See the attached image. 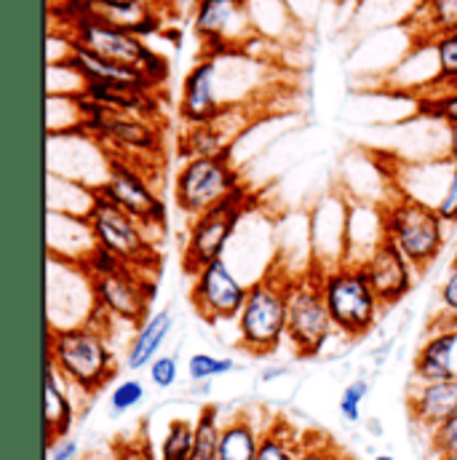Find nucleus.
Listing matches in <instances>:
<instances>
[{"label": "nucleus", "instance_id": "nucleus-20", "mask_svg": "<svg viewBox=\"0 0 457 460\" xmlns=\"http://www.w3.org/2000/svg\"><path fill=\"white\" fill-rule=\"evenodd\" d=\"M407 30L417 46L434 43L457 30V0H420L407 16Z\"/></svg>", "mask_w": 457, "mask_h": 460}, {"label": "nucleus", "instance_id": "nucleus-42", "mask_svg": "<svg viewBox=\"0 0 457 460\" xmlns=\"http://www.w3.org/2000/svg\"><path fill=\"white\" fill-rule=\"evenodd\" d=\"M196 3H198V0H174V5H177V8H193Z\"/></svg>", "mask_w": 457, "mask_h": 460}, {"label": "nucleus", "instance_id": "nucleus-1", "mask_svg": "<svg viewBox=\"0 0 457 460\" xmlns=\"http://www.w3.org/2000/svg\"><path fill=\"white\" fill-rule=\"evenodd\" d=\"M105 319L110 322V316L94 308L83 324L48 327L46 364H51L65 377V383L83 396L100 394L118 372Z\"/></svg>", "mask_w": 457, "mask_h": 460}, {"label": "nucleus", "instance_id": "nucleus-8", "mask_svg": "<svg viewBox=\"0 0 457 460\" xmlns=\"http://www.w3.org/2000/svg\"><path fill=\"white\" fill-rule=\"evenodd\" d=\"M233 155L215 158H188L174 174V207L188 215L198 217L215 204H220L233 188L241 185V174L230 161Z\"/></svg>", "mask_w": 457, "mask_h": 460}, {"label": "nucleus", "instance_id": "nucleus-18", "mask_svg": "<svg viewBox=\"0 0 457 460\" xmlns=\"http://www.w3.org/2000/svg\"><path fill=\"white\" fill-rule=\"evenodd\" d=\"M75 402L70 394V385L65 383V377L46 364V375H43V426H46V447H51L54 442L70 437L73 426H75Z\"/></svg>", "mask_w": 457, "mask_h": 460}, {"label": "nucleus", "instance_id": "nucleus-11", "mask_svg": "<svg viewBox=\"0 0 457 460\" xmlns=\"http://www.w3.org/2000/svg\"><path fill=\"white\" fill-rule=\"evenodd\" d=\"M94 308L110 319L142 327L150 319V305L155 300V276L126 268L113 276H89Z\"/></svg>", "mask_w": 457, "mask_h": 460}, {"label": "nucleus", "instance_id": "nucleus-47", "mask_svg": "<svg viewBox=\"0 0 457 460\" xmlns=\"http://www.w3.org/2000/svg\"><path fill=\"white\" fill-rule=\"evenodd\" d=\"M193 460H215V458H193Z\"/></svg>", "mask_w": 457, "mask_h": 460}, {"label": "nucleus", "instance_id": "nucleus-31", "mask_svg": "<svg viewBox=\"0 0 457 460\" xmlns=\"http://www.w3.org/2000/svg\"><path fill=\"white\" fill-rule=\"evenodd\" d=\"M110 453L115 460H161L158 450L153 447V439L139 431L134 437H118L110 442Z\"/></svg>", "mask_w": 457, "mask_h": 460}, {"label": "nucleus", "instance_id": "nucleus-23", "mask_svg": "<svg viewBox=\"0 0 457 460\" xmlns=\"http://www.w3.org/2000/svg\"><path fill=\"white\" fill-rule=\"evenodd\" d=\"M233 142L228 134L215 123H201V126H185L180 137V153L182 158H215V155H233Z\"/></svg>", "mask_w": 457, "mask_h": 460}, {"label": "nucleus", "instance_id": "nucleus-4", "mask_svg": "<svg viewBox=\"0 0 457 460\" xmlns=\"http://www.w3.org/2000/svg\"><path fill=\"white\" fill-rule=\"evenodd\" d=\"M89 207L81 212L94 243L110 249L128 268L155 276L161 268V252L150 241V230L128 212H123L110 199H105L94 185L86 188Z\"/></svg>", "mask_w": 457, "mask_h": 460}, {"label": "nucleus", "instance_id": "nucleus-21", "mask_svg": "<svg viewBox=\"0 0 457 460\" xmlns=\"http://www.w3.org/2000/svg\"><path fill=\"white\" fill-rule=\"evenodd\" d=\"M262 429L249 412L230 415L223 426V439L217 447V460H254L259 450Z\"/></svg>", "mask_w": 457, "mask_h": 460}, {"label": "nucleus", "instance_id": "nucleus-46", "mask_svg": "<svg viewBox=\"0 0 457 460\" xmlns=\"http://www.w3.org/2000/svg\"><path fill=\"white\" fill-rule=\"evenodd\" d=\"M338 460H356V458H353V456H347V453H343Z\"/></svg>", "mask_w": 457, "mask_h": 460}, {"label": "nucleus", "instance_id": "nucleus-37", "mask_svg": "<svg viewBox=\"0 0 457 460\" xmlns=\"http://www.w3.org/2000/svg\"><path fill=\"white\" fill-rule=\"evenodd\" d=\"M439 305L444 311V319H450V324H457V270L453 268L439 287Z\"/></svg>", "mask_w": 457, "mask_h": 460}, {"label": "nucleus", "instance_id": "nucleus-17", "mask_svg": "<svg viewBox=\"0 0 457 460\" xmlns=\"http://www.w3.org/2000/svg\"><path fill=\"white\" fill-rule=\"evenodd\" d=\"M417 383L447 380L457 375V324H434V332L420 345L412 364Z\"/></svg>", "mask_w": 457, "mask_h": 460}, {"label": "nucleus", "instance_id": "nucleus-33", "mask_svg": "<svg viewBox=\"0 0 457 460\" xmlns=\"http://www.w3.org/2000/svg\"><path fill=\"white\" fill-rule=\"evenodd\" d=\"M147 372H150V383H153L158 391L174 388L177 380H180V358H177V353H161V356L147 367Z\"/></svg>", "mask_w": 457, "mask_h": 460}, {"label": "nucleus", "instance_id": "nucleus-3", "mask_svg": "<svg viewBox=\"0 0 457 460\" xmlns=\"http://www.w3.org/2000/svg\"><path fill=\"white\" fill-rule=\"evenodd\" d=\"M380 223L385 238L401 249L417 276L426 273L447 246V223L439 217L434 204L417 201L404 190L380 207Z\"/></svg>", "mask_w": 457, "mask_h": 460}, {"label": "nucleus", "instance_id": "nucleus-26", "mask_svg": "<svg viewBox=\"0 0 457 460\" xmlns=\"http://www.w3.org/2000/svg\"><path fill=\"white\" fill-rule=\"evenodd\" d=\"M223 412L217 404H204L196 418V456L193 458H215L223 439Z\"/></svg>", "mask_w": 457, "mask_h": 460}, {"label": "nucleus", "instance_id": "nucleus-36", "mask_svg": "<svg viewBox=\"0 0 457 460\" xmlns=\"http://www.w3.org/2000/svg\"><path fill=\"white\" fill-rule=\"evenodd\" d=\"M434 209L439 212V217L447 223V226H455L457 223V166H453L450 177H447V185H444V193L442 199L434 204Z\"/></svg>", "mask_w": 457, "mask_h": 460}, {"label": "nucleus", "instance_id": "nucleus-6", "mask_svg": "<svg viewBox=\"0 0 457 460\" xmlns=\"http://www.w3.org/2000/svg\"><path fill=\"white\" fill-rule=\"evenodd\" d=\"M251 207H254V193L246 185H238L220 204H215L198 217H190L185 246H182V270L193 276L204 265L223 260L235 230L251 212Z\"/></svg>", "mask_w": 457, "mask_h": 460}, {"label": "nucleus", "instance_id": "nucleus-16", "mask_svg": "<svg viewBox=\"0 0 457 460\" xmlns=\"http://www.w3.org/2000/svg\"><path fill=\"white\" fill-rule=\"evenodd\" d=\"M407 412L409 420L426 431H434L439 423L457 415V375L447 380L417 383L407 394Z\"/></svg>", "mask_w": 457, "mask_h": 460}, {"label": "nucleus", "instance_id": "nucleus-40", "mask_svg": "<svg viewBox=\"0 0 457 460\" xmlns=\"http://www.w3.org/2000/svg\"><path fill=\"white\" fill-rule=\"evenodd\" d=\"M284 375H289V369H286V367H265V369L259 372V380H262V383H270V380L284 377Z\"/></svg>", "mask_w": 457, "mask_h": 460}, {"label": "nucleus", "instance_id": "nucleus-45", "mask_svg": "<svg viewBox=\"0 0 457 460\" xmlns=\"http://www.w3.org/2000/svg\"><path fill=\"white\" fill-rule=\"evenodd\" d=\"M374 460H396L393 456H388V453H380V456H374Z\"/></svg>", "mask_w": 457, "mask_h": 460}, {"label": "nucleus", "instance_id": "nucleus-10", "mask_svg": "<svg viewBox=\"0 0 457 460\" xmlns=\"http://www.w3.org/2000/svg\"><path fill=\"white\" fill-rule=\"evenodd\" d=\"M193 32L201 40V57L243 51L254 38L246 0H198L193 5Z\"/></svg>", "mask_w": 457, "mask_h": 460}, {"label": "nucleus", "instance_id": "nucleus-22", "mask_svg": "<svg viewBox=\"0 0 457 460\" xmlns=\"http://www.w3.org/2000/svg\"><path fill=\"white\" fill-rule=\"evenodd\" d=\"M305 437L284 418H270L262 429L259 450L254 460H297L305 450Z\"/></svg>", "mask_w": 457, "mask_h": 460}, {"label": "nucleus", "instance_id": "nucleus-29", "mask_svg": "<svg viewBox=\"0 0 457 460\" xmlns=\"http://www.w3.org/2000/svg\"><path fill=\"white\" fill-rule=\"evenodd\" d=\"M417 113L428 120H442L447 126H457V89L436 92V94H420L417 97Z\"/></svg>", "mask_w": 457, "mask_h": 460}, {"label": "nucleus", "instance_id": "nucleus-27", "mask_svg": "<svg viewBox=\"0 0 457 460\" xmlns=\"http://www.w3.org/2000/svg\"><path fill=\"white\" fill-rule=\"evenodd\" d=\"M434 57H436V81L426 94L457 89V30L434 40Z\"/></svg>", "mask_w": 457, "mask_h": 460}, {"label": "nucleus", "instance_id": "nucleus-34", "mask_svg": "<svg viewBox=\"0 0 457 460\" xmlns=\"http://www.w3.org/2000/svg\"><path fill=\"white\" fill-rule=\"evenodd\" d=\"M343 456V450L327 437V434H319V431H311L305 437V450L297 460H338Z\"/></svg>", "mask_w": 457, "mask_h": 460}, {"label": "nucleus", "instance_id": "nucleus-41", "mask_svg": "<svg viewBox=\"0 0 457 460\" xmlns=\"http://www.w3.org/2000/svg\"><path fill=\"white\" fill-rule=\"evenodd\" d=\"M83 460H115L113 453H110V447H108V453H92V456H86Z\"/></svg>", "mask_w": 457, "mask_h": 460}, {"label": "nucleus", "instance_id": "nucleus-30", "mask_svg": "<svg viewBox=\"0 0 457 460\" xmlns=\"http://www.w3.org/2000/svg\"><path fill=\"white\" fill-rule=\"evenodd\" d=\"M145 396H147V388H145V383H142V380H136V377H126V380H120L113 391H110V396H108L110 415H113V418H120V415H126V412L136 410V407L145 402Z\"/></svg>", "mask_w": 457, "mask_h": 460}, {"label": "nucleus", "instance_id": "nucleus-15", "mask_svg": "<svg viewBox=\"0 0 457 460\" xmlns=\"http://www.w3.org/2000/svg\"><path fill=\"white\" fill-rule=\"evenodd\" d=\"M220 59L217 57H201L182 81V97H180V118L185 126H201L215 120L223 111L220 89Z\"/></svg>", "mask_w": 457, "mask_h": 460}, {"label": "nucleus", "instance_id": "nucleus-35", "mask_svg": "<svg viewBox=\"0 0 457 460\" xmlns=\"http://www.w3.org/2000/svg\"><path fill=\"white\" fill-rule=\"evenodd\" d=\"M428 447L434 456H444V453H455L457 450V415L450 420L439 423L434 431H428Z\"/></svg>", "mask_w": 457, "mask_h": 460}, {"label": "nucleus", "instance_id": "nucleus-5", "mask_svg": "<svg viewBox=\"0 0 457 460\" xmlns=\"http://www.w3.org/2000/svg\"><path fill=\"white\" fill-rule=\"evenodd\" d=\"M321 292L340 338L358 341L374 330L382 303L358 262L321 265Z\"/></svg>", "mask_w": 457, "mask_h": 460}, {"label": "nucleus", "instance_id": "nucleus-25", "mask_svg": "<svg viewBox=\"0 0 457 460\" xmlns=\"http://www.w3.org/2000/svg\"><path fill=\"white\" fill-rule=\"evenodd\" d=\"M196 456V420L171 418L158 445L161 460H193Z\"/></svg>", "mask_w": 457, "mask_h": 460}, {"label": "nucleus", "instance_id": "nucleus-39", "mask_svg": "<svg viewBox=\"0 0 457 460\" xmlns=\"http://www.w3.org/2000/svg\"><path fill=\"white\" fill-rule=\"evenodd\" d=\"M444 161H450L457 166V126H447V150H444Z\"/></svg>", "mask_w": 457, "mask_h": 460}, {"label": "nucleus", "instance_id": "nucleus-2", "mask_svg": "<svg viewBox=\"0 0 457 460\" xmlns=\"http://www.w3.org/2000/svg\"><path fill=\"white\" fill-rule=\"evenodd\" d=\"M289 287L292 276H286L284 265L273 260L251 284L246 303L235 319L238 348L249 356H270L286 341V319H289Z\"/></svg>", "mask_w": 457, "mask_h": 460}, {"label": "nucleus", "instance_id": "nucleus-14", "mask_svg": "<svg viewBox=\"0 0 457 460\" xmlns=\"http://www.w3.org/2000/svg\"><path fill=\"white\" fill-rule=\"evenodd\" d=\"M358 265L366 273L382 308L401 303L412 292L415 279H417V270L412 268V262L401 254V249L391 238H385V233L369 249V254L358 260Z\"/></svg>", "mask_w": 457, "mask_h": 460}, {"label": "nucleus", "instance_id": "nucleus-38", "mask_svg": "<svg viewBox=\"0 0 457 460\" xmlns=\"http://www.w3.org/2000/svg\"><path fill=\"white\" fill-rule=\"evenodd\" d=\"M46 450H48V460H78V456H81V445L73 437H65Z\"/></svg>", "mask_w": 457, "mask_h": 460}, {"label": "nucleus", "instance_id": "nucleus-9", "mask_svg": "<svg viewBox=\"0 0 457 460\" xmlns=\"http://www.w3.org/2000/svg\"><path fill=\"white\" fill-rule=\"evenodd\" d=\"M94 188L105 199L118 204L123 212H128L134 220H139L147 230L166 228V220H169L166 201L155 193L147 177L136 169V161L108 153V177L102 185H94Z\"/></svg>", "mask_w": 457, "mask_h": 460}, {"label": "nucleus", "instance_id": "nucleus-28", "mask_svg": "<svg viewBox=\"0 0 457 460\" xmlns=\"http://www.w3.org/2000/svg\"><path fill=\"white\" fill-rule=\"evenodd\" d=\"M238 364L228 356H215L207 350H198L188 358V377L190 383H209L215 377H225L230 372H235Z\"/></svg>", "mask_w": 457, "mask_h": 460}, {"label": "nucleus", "instance_id": "nucleus-7", "mask_svg": "<svg viewBox=\"0 0 457 460\" xmlns=\"http://www.w3.org/2000/svg\"><path fill=\"white\" fill-rule=\"evenodd\" d=\"M332 335L335 324L321 292V265L313 262L303 276H292L286 341L300 358H316Z\"/></svg>", "mask_w": 457, "mask_h": 460}, {"label": "nucleus", "instance_id": "nucleus-32", "mask_svg": "<svg viewBox=\"0 0 457 460\" xmlns=\"http://www.w3.org/2000/svg\"><path fill=\"white\" fill-rule=\"evenodd\" d=\"M369 396V380L364 377H356L353 383H347L343 388V396H340V415L347 423H358L361 420V404L366 402Z\"/></svg>", "mask_w": 457, "mask_h": 460}, {"label": "nucleus", "instance_id": "nucleus-13", "mask_svg": "<svg viewBox=\"0 0 457 460\" xmlns=\"http://www.w3.org/2000/svg\"><path fill=\"white\" fill-rule=\"evenodd\" d=\"M65 27H67V35H70L75 43L92 49L94 54L105 57V59H110V62L126 65V67L142 70V65H145L147 57L153 54V49H150L142 38H136L131 30L118 27V24H110V22H105V19H97V16H92V13L78 16V19L67 22Z\"/></svg>", "mask_w": 457, "mask_h": 460}, {"label": "nucleus", "instance_id": "nucleus-24", "mask_svg": "<svg viewBox=\"0 0 457 460\" xmlns=\"http://www.w3.org/2000/svg\"><path fill=\"white\" fill-rule=\"evenodd\" d=\"M150 11H155V0H94L89 8L92 16L126 30H134Z\"/></svg>", "mask_w": 457, "mask_h": 460}, {"label": "nucleus", "instance_id": "nucleus-12", "mask_svg": "<svg viewBox=\"0 0 457 460\" xmlns=\"http://www.w3.org/2000/svg\"><path fill=\"white\" fill-rule=\"evenodd\" d=\"M190 279V305L198 319H204L207 324L238 319L249 295V284L241 281V276L225 262V257L204 265Z\"/></svg>", "mask_w": 457, "mask_h": 460}, {"label": "nucleus", "instance_id": "nucleus-44", "mask_svg": "<svg viewBox=\"0 0 457 460\" xmlns=\"http://www.w3.org/2000/svg\"><path fill=\"white\" fill-rule=\"evenodd\" d=\"M450 268L457 270V243H455V252H453V260H450Z\"/></svg>", "mask_w": 457, "mask_h": 460}, {"label": "nucleus", "instance_id": "nucleus-19", "mask_svg": "<svg viewBox=\"0 0 457 460\" xmlns=\"http://www.w3.org/2000/svg\"><path fill=\"white\" fill-rule=\"evenodd\" d=\"M174 308L171 305H163L158 311L150 314V319L136 327L131 343L126 348V367L131 372H139V369H147L158 356H161V348L166 343V338L171 335L174 330Z\"/></svg>", "mask_w": 457, "mask_h": 460}, {"label": "nucleus", "instance_id": "nucleus-43", "mask_svg": "<svg viewBox=\"0 0 457 460\" xmlns=\"http://www.w3.org/2000/svg\"><path fill=\"white\" fill-rule=\"evenodd\" d=\"M431 460H457V450L455 453H444V456H434Z\"/></svg>", "mask_w": 457, "mask_h": 460}]
</instances>
